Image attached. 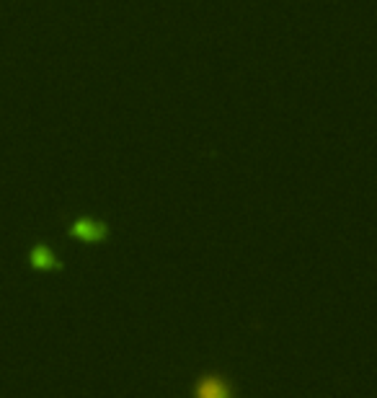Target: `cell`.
Listing matches in <instances>:
<instances>
[{"label": "cell", "instance_id": "1", "mask_svg": "<svg viewBox=\"0 0 377 398\" xmlns=\"http://www.w3.org/2000/svg\"><path fill=\"white\" fill-rule=\"evenodd\" d=\"M70 235L72 238H78V241L99 243L109 235V227L99 220H91V217H80V220H75L70 225Z\"/></svg>", "mask_w": 377, "mask_h": 398}, {"label": "cell", "instance_id": "3", "mask_svg": "<svg viewBox=\"0 0 377 398\" xmlns=\"http://www.w3.org/2000/svg\"><path fill=\"white\" fill-rule=\"evenodd\" d=\"M200 393L202 396H225L228 393V383H220V375H207Z\"/></svg>", "mask_w": 377, "mask_h": 398}, {"label": "cell", "instance_id": "2", "mask_svg": "<svg viewBox=\"0 0 377 398\" xmlns=\"http://www.w3.org/2000/svg\"><path fill=\"white\" fill-rule=\"evenodd\" d=\"M29 264L39 271H60L62 269V262L52 254L50 246H34L29 254Z\"/></svg>", "mask_w": 377, "mask_h": 398}]
</instances>
